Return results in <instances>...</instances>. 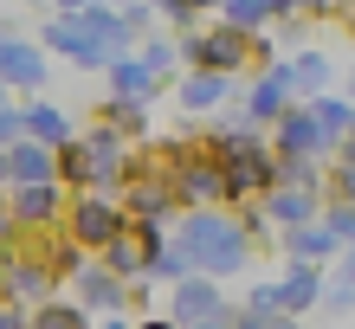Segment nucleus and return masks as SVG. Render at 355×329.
<instances>
[{"mask_svg":"<svg viewBox=\"0 0 355 329\" xmlns=\"http://www.w3.org/2000/svg\"><path fill=\"white\" fill-rule=\"evenodd\" d=\"M78 233H85V239H110L116 233V213L110 207H85V213H78Z\"/></svg>","mask_w":355,"mask_h":329,"instance_id":"f257e3e1","label":"nucleus"}]
</instances>
